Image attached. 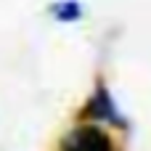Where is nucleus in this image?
I'll return each instance as SVG.
<instances>
[{"instance_id":"obj_2","label":"nucleus","mask_w":151,"mask_h":151,"mask_svg":"<svg viewBox=\"0 0 151 151\" xmlns=\"http://www.w3.org/2000/svg\"><path fill=\"white\" fill-rule=\"evenodd\" d=\"M58 151H117L114 135L93 122H77L58 143Z\"/></svg>"},{"instance_id":"obj_3","label":"nucleus","mask_w":151,"mask_h":151,"mask_svg":"<svg viewBox=\"0 0 151 151\" xmlns=\"http://www.w3.org/2000/svg\"><path fill=\"white\" fill-rule=\"evenodd\" d=\"M50 16L56 21H61V24H74V21H80L85 16V11H82V5L77 0H58V3L50 5Z\"/></svg>"},{"instance_id":"obj_1","label":"nucleus","mask_w":151,"mask_h":151,"mask_svg":"<svg viewBox=\"0 0 151 151\" xmlns=\"http://www.w3.org/2000/svg\"><path fill=\"white\" fill-rule=\"evenodd\" d=\"M80 122H93V125H101V127H119V130L130 127L127 117L119 111V106H117V101H114L104 77L96 80L93 93L88 96L85 106L80 109Z\"/></svg>"}]
</instances>
